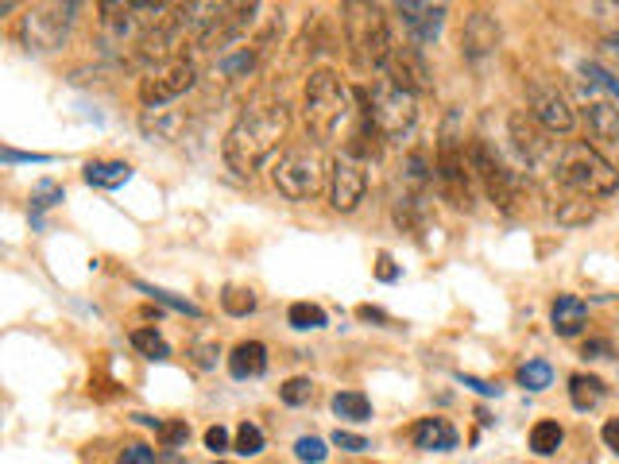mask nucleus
<instances>
[{
  "instance_id": "nucleus-1",
  "label": "nucleus",
  "mask_w": 619,
  "mask_h": 464,
  "mask_svg": "<svg viewBox=\"0 0 619 464\" xmlns=\"http://www.w3.org/2000/svg\"><path fill=\"white\" fill-rule=\"evenodd\" d=\"M287 128H291V109L283 101H256L240 109L221 144L225 167L240 178H252L287 140Z\"/></svg>"
},
{
  "instance_id": "nucleus-2",
  "label": "nucleus",
  "mask_w": 619,
  "mask_h": 464,
  "mask_svg": "<svg viewBox=\"0 0 619 464\" xmlns=\"http://www.w3.org/2000/svg\"><path fill=\"white\" fill-rule=\"evenodd\" d=\"M353 116V89L341 86V78L333 70H310L306 78V89H302V120H306V132L318 140V144H329L341 124Z\"/></svg>"
},
{
  "instance_id": "nucleus-3",
  "label": "nucleus",
  "mask_w": 619,
  "mask_h": 464,
  "mask_svg": "<svg viewBox=\"0 0 619 464\" xmlns=\"http://www.w3.org/2000/svg\"><path fill=\"white\" fill-rule=\"evenodd\" d=\"M353 101L360 113H368L376 120V128L384 132L387 140H407L418 124V97L399 89L391 78H376L372 89L356 86Z\"/></svg>"
},
{
  "instance_id": "nucleus-4",
  "label": "nucleus",
  "mask_w": 619,
  "mask_h": 464,
  "mask_svg": "<svg viewBox=\"0 0 619 464\" xmlns=\"http://www.w3.org/2000/svg\"><path fill=\"white\" fill-rule=\"evenodd\" d=\"M341 20H345V39H349L356 66L360 70H384L387 55L395 47L384 8L380 4H356L353 0V4L341 8Z\"/></svg>"
},
{
  "instance_id": "nucleus-5",
  "label": "nucleus",
  "mask_w": 619,
  "mask_h": 464,
  "mask_svg": "<svg viewBox=\"0 0 619 464\" xmlns=\"http://www.w3.org/2000/svg\"><path fill=\"white\" fill-rule=\"evenodd\" d=\"M558 178L581 198L604 202L619 194V171L592 144H565L558 159Z\"/></svg>"
},
{
  "instance_id": "nucleus-6",
  "label": "nucleus",
  "mask_w": 619,
  "mask_h": 464,
  "mask_svg": "<svg viewBox=\"0 0 619 464\" xmlns=\"http://www.w3.org/2000/svg\"><path fill=\"white\" fill-rule=\"evenodd\" d=\"M438 182L445 198L457 209H472V167H469V144L457 132V113L445 116L442 140H438Z\"/></svg>"
},
{
  "instance_id": "nucleus-7",
  "label": "nucleus",
  "mask_w": 619,
  "mask_h": 464,
  "mask_svg": "<svg viewBox=\"0 0 619 464\" xmlns=\"http://www.w3.org/2000/svg\"><path fill=\"white\" fill-rule=\"evenodd\" d=\"M271 182H275V190H279L283 198H291V202H310L325 182L322 155L310 151V147H291V151H283L279 163L271 167Z\"/></svg>"
},
{
  "instance_id": "nucleus-8",
  "label": "nucleus",
  "mask_w": 619,
  "mask_h": 464,
  "mask_svg": "<svg viewBox=\"0 0 619 464\" xmlns=\"http://www.w3.org/2000/svg\"><path fill=\"white\" fill-rule=\"evenodd\" d=\"M74 12L78 4H31L28 12L20 16V39L28 51H59L66 43V35L74 28Z\"/></svg>"
},
{
  "instance_id": "nucleus-9",
  "label": "nucleus",
  "mask_w": 619,
  "mask_h": 464,
  "mask_svg": "<svg viewBox=\"0 0 619 464\" xmlns=\"http://www.w3.org/2000/svg\"><path fill=\"white\" fill-rule=\"evenodd\" d=\"M469 167H472V178L480 182V190L488 194V202L496 205L503 217H511L519 194H515V178L500 163V155L484 144V140H469Z\"/></svg>"
},
{
  "instance_id": "nucleus-10",
  "label": "nucleus",
  "mask_w": 619,
  "mask_h": 464,
  "mask_svg": "<svg viewBox=\"0 0 619 464\" xmlns=\"http://www.w3.org/2000/svg\"><path fill=\"white\" fill-rule=\"evenodd\" d=\"M194 82H198V70H194L190 58H182V55L159 58L148 74L140 78V101H144L148 109H159V105L175 101L182 93H190Z\"/></svg>"
},
{
  "instance_id": "nucleus-11",
  "label": "nucleus",
  "mask_w": 619,
  "mask_h": 464,
  "mask_svg": "<svg viewBox=\"0 0 619 464\" xmlns=\"http://www.w3.org/2000/svg\"><path fill=\"white\" fill-rule=\"evenodd\" d=\"M527 113L546 128V132H554V136H569L573 128H577V113H573V105L565 101V93L558 86H550V82H542V78H531L527 82Z\"/></svg>"
},
{
  "instance_id": "nucleus-12",
  "label": "nucleus",
  "mask_w": 619,
  "mask_h": 464,
  "mask_svg": "<svg viewBox=\"0 0 619 464\" xmlns=\"http://www.w3.org/2000/svg\"><path fill=\"white\" fill-rule=\"evenodd\" d=\"M364 194H368V163L353 155H337L329 171V205L337 213H356Z\"/></svg>"
},
{
  "instance_id": "nucleus-13",
  "label": "nucleus",
  "mask_w": 619,
  "mask_h": 464,
  "mask_svg": "<svg viewBox=\"0 0 619 464\" xmlns=\"http://www.w3.org/2000/svg\"><path fill=\"white\" fill-rule=\"evenodd\" d=\"M384 70L395 86L414 93V97L430 89V66H426V58H422V47H414V43H395L391 55H387Z\"/></svg>"
},
{
  "instance_id": "nucleus-14",
  "label": "nucleus",
  "mask_w": 619,
  "mask_h": 464,
  "mask_svg": "<svg viewBox=\"0 0 619 464\" xmlns=\"http://www.w3.org/2000/svg\"><path fill=\"white\" fill-rule=\"evenodd\" d=\"M395 16L403 20V28L411 31L414 47H430L438 43L445 28V4H422V0H399Z\"/></svg>"
},
{
  "instance_id": "nucleus-15",
  "label": "nucleus",
  "mask_w": 619,
  "mask_h": 464,
  "mask_svg": "<svg viewBox=\"0 0 619 464\" xmlns=\"http://www.w3.org/2000/svg\"><path fill=\"white\" fill-rule=\"evenodd\" d=\"M496 47H500V24H496V16L484 12V8L469 12V20L461 28V51L469 58H488Z\"/></svg>"
},
{
  "instance_id": "nucleus-16",
  "label": "nucleus",
  "mask_w": 619,
  "mask_h": 464,
  "mask_svg": "<svg viewBox=\"0 0 619 464\" xmlns=\"http://www.w3.org/2000/svg\"><path fill=\"white\" fill-rule=\"evenodd\" d=\"M585 325H589V302L577 294H558L550 306V329L558 337H577L585 333Z\"/></svg>"
},
{
  "instance_id": "nucleus-17",
  "label": "nucleus",
  "mask_w": 619,
  "mask_h": 464,
  "mask_svg": "<svg viewBox=\"0 0 619 464\" xmlns=\"http://www.w3.org/2000/svg\"><path fill=\"white\" fill-rule=\"evenodd\" d=\"M511 140L519 147V155L527 159V163H538L546 151H550V140H546V128L534 120L531 113H511Z\"/></svg>"
},
{
  "instance_id": "nucleus-18",
  "label": "nucleus",
  "mask_w": 619,
  "mask_h": 464,
  "mask_svg": "<svg viewBox=\"0 0 619 464\" xmlns=\"http://www.w3.org/2000/svg\"><path fill=\"white\" fill-rule=\"evenodd\" d=\"M411 441L414 449H426V453H449V449H457V430L445 418H418Z\"/></svg>"
},
{
  "instance_id": "nucleus-19",
  "label": "nucleus",
  "mask_w": 619,
  "mask_h": 464,
  "mask_svg": "<svg viewBox=\"0 0 619 464\" xmlns=\"http://www.w3.org/2000/svg\"><path fill=\"white\" fill-rule=\"evenodd\" d=\"M267 372V348L260 341H240L229 352V376L233 379H256Z\"/></svg>"
},
{
  "instance_id": "nucleus-20",
  "label": "nucleus",
  "mask_w": 619,
  "mask_h": 464,
  "mask_svg": "<svg viewBox=\"0 0 619 464\" xmlns=\"http://www.w3.org/2000/svg\"><path fill=\"white\" fill-rule=\"evenodd\" d=\"M604 395H608V383L600 376H592V372H573L569 376V403L573 410H596V406L604 403Z\"/></svg>"
},
{
  "instance_id": "nucleus-21",
  "label": "nucleus",
  "mask_w": 619,
  "mask_h": 464,
  "mask_svg": "<svg viewBox=\"0 0 619 464\" xmlns=\"http://www.w3.org/2000/svg\"><path fill=\"white\" fill-rule=\"evenodd\" d=\"M585 120H589L592 140L600 144H619V109L612 101H592L585 109Z\"/></svg>"
},
{
  "instance_id": "nucleus-22",
  "label": "nucleus",
  "mask_w": 619,
  "mask_h": 464,
  "mask_svg": "<svg viewBox=\"0 0 619 464\" xmlns=\"http://www.w3.org/2000/svg\"><path fill=\"white\" fill-rule=\"evenodd\" d=\"M82 178L89 186H101V190H120L132 178V167L120 163V159H93V163L82 167Z\"/></svg>"
},
{
  "instance_id": "nucleus-23",
  "label": "nucleus",
  "mask_w": 619,
  "mask_h": 464,
  "mask_svg": "<svg viewBox=\"0 0 619 464\" xmlns=\"http://www.w3.org/2000/svg\"><path fill=\"white\" fill-rule=\"evenodd\" d=\"M531 453L534 457H554L561 445H565V426L554 422V418H542V422H534L531 426Z\"/></svg>"
},
{
  "instance_id": "nucleus-24",
  "label": "nucleus",
  "mask_w": 619,
  "mask_h": 464,
  "mask_svg": "<svg viewBox=\"0 0 619 464\" xmlns=\"http://www.w3.org/2000/svg\"><path fill=\"white\" fill-rule=\"evenodd\" d=\"M333 414L360 426V422H372V403H368L364 391H337L333 395Z\"/></svg>"
},
{
  "instance_id": "nucleus-25",
  "label": "nucleus",
  "mask_w": 619,
  "mask_h": 464,
  "mask_svg": "<svg viewBox=\"0 0 619 464\" xmlns=\"http://www.w3.org/2000/svg\"><path fill=\"white\" fill-rule=\"evenodd\" d=\"M519 387H527V391H546V387H554V364L550 360H542V356H534L527 364H519Z\"/></svg>"
},
{
  "instance_id": "nucleus-26",
  "label": "nucleus",
  "mask_w": 619,
  "mask_h": 464,
  "mask_svg": "<svg viewBox=\"0 0 619 464\" xmlns=\"http://www.w3.org/2000/svg\"><path fill=\"white\" fill-rule=\"evenodd\" d=\"M136 290H144L155 306H167V310H175V314H186V318H202V306H194L190 298H178L171 290L163 287H151V283H136Z\"/></svg>"
},
{
  "instance_id": "nucleus-27",
  "label": "nucleus",
  "mask_w": 619,
  "mask_h": 464,
  "mask_svg": "<svg viewBox=\"0 0 619 464\" xmlns=\"http://www.w3.org/2000/svg\"><path fill=\"white\" fill-rule=\"evenodd\" d=\"M287 321H291V329H298V333H310V329H325L329 314H325L322 306H314V302H295L287 310Z\"/></svg>"
},
{
  "instance_id": "nucleus-28",
  "label": "nucleus",
  "mask_w": 619,
  "mask_h": 464,
  "mask_svg": "<svg viewBox=\"0 0 619 464\" xmlns=\"http://www.w3.org/2000/svg\"><path fill=\"white\" fill-rule=\"evenodd\" d=\"M62 198H66V194H62V186L55 178H39L35 190H31V221L39 225V213H43V209H55Z\"/></svg>"
},
{
  "instance_id": "nucleus-29",
  "label": "nucleus",
  "mask_w": 619,
  "mask_h": 464,
  "mask_svg": "<svg viewBox=\"0 0 619 464\" xmlns=\"http://www.w3.org/2000/svg\"><path fill=\"white\" fill-rule=\"evenodd\" d=\"M221 306H225L229 318H248V314H256L260 302L248 287H225L221 290Z\"/></svg>"
},
{
  "instance_id": "nucleus-30",
  "label": "nucleus",
  "mask_w": 619,
  "mask_h": 464,
  "mask_svg": "<svg viewBox=\"0 0 619 464\" xmlns=\"http://www.w3.org/2000/svg\"><path fill=\"white\" fill-rule=\"evenodd\" d=\"M132 348L144 352L148 360H171V345L163 341L159 329H136V333H132Z\"/></svg>"
},
{
  "instance_id": "nucleus-31",
  "label": "nucleus",
  "mask_w": 619,
  "mask_h": 464,
  "mask_svg": "<svg viewBox=\"0 0 619 464\" xmlns=\"http://www.w3.org/2000/svg\"><path fill=\"white\" fill-rule=\"evenodd\" d=\"M233 449L240 457H260L264 453V430L256 422H240L233 437Z\"/></svg>"
},
{
  "instance_id": "nucleus-32",
  "label": "nucleus",
  "mask_w": 619,
  "mask_h": 464,
  "mask_svg": "<svg viewBox=\"0 0 619 464\" xmlns=\"http://www.w3.org/2000/svg\"><path fill=\"white\" fill-rule=\"evenodd\" d=\"M279 399L287 406H306L310 399H314V383L306 376H295V379H287L283 387H279Z\"/></svg>"
},
{
  "instance_id": "nucleus-33",
  "label": "nucleus",
  "mask_w": 619,
  "mask_h": 464,
  "mask_svg": "<svg viewBox=\"0 0 619 464\" xmlns=\"http://www.w3.org/2000/svg\"><path fill=\"white\" fill-rule=\"evenodd\" d=\"M295 457L302 464H322L325 457H329V441H322V437L306 434L295 441Z\"/></svg>"
},
{
  "instance_id": "nucleus-34",
  "label": "nucleus",
  "mask_w": 619,
  "mask_h": 464,
  "mask_svg": "<svg viewBox=\"0 0 619 464\" xmlns=\"http://www.w3.org/2000/svg\"><path fill=\"white\" fill-rule=\"evenodd\" d=\"M256 66V51H248V47H240L236 55H225L221 58V70L229 74V78H240V74H248Z\"/></svg>"
},
{
  "instance_id": "nucleus-35",
  "label": "nucleus",
  "mask_w": 619,
  "mask_h": 464,
  "mask_svg": "<svg viewBox=\"0 0 619 464\" xmlns=\"http://www.w3.org/2000/svg\"><path fill=\"white\" fill-rule=\"evenodd\" d=\"M155 437H159V445H163V449H178V445H186L190 426H186V422H163Z\"/></svg>"
},
{
  "instance_id": "nucleus-36",
  "label": "nucleus",
  "mask_w": 619,
  "mask_h": 464,
  "mask_svg": "<svg viewBox=\"0 0 619 464\" xmlns=\"http://www.w3.org/2000/svg\"><path fill=\"white\" fill-rule=\"evenodd\" d=\"M0 159L12 167V163H55V155H43V151H16V147H4Z\"/></svg>"
},
{
  "instance_id": "nucleus-37",
  "label": "nucleus",
  "mask_w": 619,
  "mask_h": 464,
  "mask_svg": "<svg viewBox=\"0 0 619 464\" xmlns=\"http://www.w3.org/2000/svg\"><path fill=\"white\" fill-rule=\"evenodd\" d=\"M120 464H159V461H155V449L140 445V441H132V445H124V453H120Z\"/></svg>"
},
{
  "instance_id": "nucleus-38",
  "label": "nucleus",
  "mask_w": 619,
  "mask_h": 464,
  "mask_svg": "<svg viewBox=\"0 0 619 464\" xmlns=\"http://www.w3.org/2000/svg\"><path fill=\"white\" fill-rule=\"evenodd\" d=\"M329 445H337V449H345V453H364V449H368V437L349 434V430H337V434L329 437Z\"/></svg>"
},
{
  "instance_id": "nucleus-39",
  "label": "nucleus",
  "mask_w": 619,
  "mask_h": 464,
  "mask_svg": "<svg viewBox=\"0 0 619 464\" xmlns=\"http://www.w3.org/2000/svg\"><path fill=\"white\" fill-rule=\"evenodd\" d=\"M457 383L472 387V391H476V395H484V399H500V395H503L496 383H488V379H476V376H469V372H457Z\"/></svg>"
},
{
  "instance_id": "nucleus-40",
  "label": "nucleus",
  "mask_w": 619,
  "mask_h": 464,
  "mask_svg": "<svg viewBox=\"0 0 619 464\" xmlns=\"http://www.w3.org/2000/svg\"><path fill=\"white\" fill-rule=\"evenodd\" d=\"M612 352H616V348H612V341H608V337H589V341H585V348H581V356H585V360H608Z\"/></svg>"
},
{
  "instance_id": "nucleus-41",
  "label": "nucleus",
  "mask_w": 619,
  "mask_h": 464,
  "mask_svg": "<svg viewBox=\"0 0 619 464\" xmlns=\"http://www.w3.org/2000/svg\"><path fill=\"white\" fill-rule=\"evenodd\" d=\"M376 279H380V283H399V263L391 260L387 252L376 256Z\"/></svg>"
},
{
  "instance_id": "nucleus-42",
  "label": "nucleus",
  "mask_w": 619,
  "mask_h": 464,
  "mask_svg": "<svg viewBox=\"0 0 619 464\" xmlns=\"http://www.w3.org/2000/svg\"><path fill=\"white\" fill-rule=\"evenodd\" d=\"M206 449L209 453H225V449H229V430H225V426H209Z\"/></svg>"
},
{
  "instance_id": "nucleus-43",
  "label": "nucleus",
  "mask_w": 619,
  "mask_h": 464,
  "mask_svg": "<svg viewBox=\"0 0 619 464\" xmlns=\"http://www.w3.org/2000/svg\"><path fill=\"white\" fill-rule=\"evenodd\" d=\"M600 437H604V445L619 457V418H608V422L600 426Z\"/></svg>"
},
{
  "instance_id": "nucleus-44",
  "label": "nucleus",
  "mask_w": 619,
  "mask_h": 464,
  "mask_svg": "<svg viewBox=\"0 0 619 464\" xmlns=\"http://www.w3.org/2000/svg\"><path fill=\"white\" fill-rule=\"evenodd\" d=\"M356 318H360V321H376V325H384V321H387V314H384V310H380V306H360V310H356Z\"/></svg>"
},
{
  "instance_id": "nucleus-45",
  "label": "nucleus",
  "mask_w": 619,
  "mask_h": 464,
  "mask_svg": "<svg viewBox=\"0 0 619 464\" xmlns=\"http://www.w3.org/2000/svg\"><path fill=\"white\" fill-rule=\"evenodd\" d=\"M194 352H198V364H202V368H213V348L198 345V348H194Z\"/></svg>"
},
{
  "instance_id": "nucleus-46",
  "label": "nucleus",
  "mask_w": 619,
  "mask_h": 464,
  "mask_svg": "<svg viewBox=\"0 0 619 464\" xmlns=\"http://www.w3.org/2000/svg\"><path fill=\"white\" fill-rule=\"evenodd\" d=\"M217 464H225V461H217Z\"/></svg>"
}]
</instances>
